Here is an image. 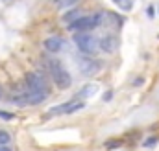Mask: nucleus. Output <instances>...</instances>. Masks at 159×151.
I'll use <instances>...</instances> for the list:
<instances>
[{"label": "nucleus", "instance_id": "0eeeda50", "mask_svg": "<svg viewBox=\"0 0 159 151\" xmlns=\"http://www.w3.org/2000/svg\"><path fill=\"white\" fill-rule=\"evenodd\" d=\"M117 48H119V39L115 35L107 33L102 39H98V50H102L106 54H113V52H117Z\"/></svg>", "mask_w": 159, "mask_h": 151}, {"label": "nucleus", "instance_id": "4468645a", "mask_svg": "<svg viewBox=\"0 0 159 151\" xmlns=\"http://www.w3.org/2000/svg\"><path fill=\"white\" fill-rule=\"evenodd\" d=\"M157 142H159L157 136H148V140H144V142H143V146H144V148H152V146H156Z\"/></svg>", "mask_w": 159, "mask_h": 151}, {"label": "nucleus", "instance_id": "9b49d317", "mask_svg": "<svg viewBox=\"0 0 159 151\" xmlns=\"http://www.w3.org/2000/svg\"><path fill=\"white\" fill-rule=\"evenodd\" d=\"M117 6H119L122 11H131V7H133V0H113Z\"/></svg>", "mask_w": 159, "mask_h": 151}, {"label": "nucleus", "instance_id": "dca6fc26", "mask_svg": "<svg viewBox=\"0 0 159 151\" xmlns=\"http://www.w3.org/2000/svg\"><path fill=\"white\" fill-rule=\"evenodd\" d=\"M146 15H148L150 19H154V17H156V9H154V6H150V7L146 9Z\"/></svg>", "mask_w": 159, "mask_h": 151}, {"label": "nucleus", "instance_id": "7ed1b4c3", "mask_svg": "<svg viewBox=\"0 0 159 151\" xmlns=\"http://www.w3.org/2000/svg\"><path fill=\"white\" fill-rule=\"evenodd\" d=\"M46 68H48L50 77H52V81L56 83L57 88L67 90V88L72 85V77H70V74L65 70V67H63L59 61H56V59H48V61H46Z\"/></svg>", "mask_w": 159, "mask_h": 151}, {"label": "nucleus", "instance_id": "9d476101", "mask_svg": "<svg viewBox=\"0 0 159 151\" xmlns=\"http://www.w3.org/2000/svg\"><path fill=\"white\" fill-rule=\"evenodd\" d=\"M78 17H80V11H78V9H74V11H69V13H65V15L61 17V20H63V22H69V24H70V22H74V20L78 19Z\"/></svg>", "mask_w": 159, "mask_h": 151}, {"label": "nucleus", "instance_id": "1a4fd4ad", "mask_svg": "<svg viewBox=\"0 0 159 151\" xmlns=\"http://www.w3.org/2000/svg\"><path fill=\"white\" fill-rule=\"evenodd\" d=\"M94 94H98V85H96V83H87V85H83L78 90V98H76V100L85 101L87 98H93Z\"/></svg>", "mask_w": 159, "mask_h": 151}, {"label": "nucleus", "instance_id": "2eb2a0df", "mask_svg": "<svg viewBox=\"0 0 159 151\" xmlns=\"http://www.w3.org/2000/svg\"><path fill=\"white\" fill-rule=\"evenodd\" d=\"M0 118H2V120H13V118H15V114L7 113V111H0Z\"/></svg>", "mask_w": 159, "mask_h": 151}, {"label": "nucleus", "instance_id": "aec40b11", "mask_svg": "<svg viewBox=\"0 0 159 151\" xmlns=\"http://www.w3.org/2000/svg\"><path fill=\"white\" fill-rule=\"evenodd\" d=\"M56 2H59V0H56Z\"/></svg>", "mask_w": 159, "mask_h": 151}, {"label": "nucleus", "instance_id": "39448f33", "mask_svg": "<svg viewBox=\"0 0 159 151\" xmlns=\"http://www.w3.org/2000/svg\"><path fill=\"white\" fill-rule=\"evenodd\" d=\"M85 107V101H81V100H69V101H65V103H61V105H56V107H52L50 111H46L44 113V118H54V116H63V114H72V113H78Z\"/></svg>", "mask_w": 159, "mask_h": 151}, {"label": "nucleus", "instance_id": "f257e3e1", "mask_svg": "<svg viewBox=\"0 0 159 151\" xmlns=\"http://www.w3.org/2000/svg\"><path fill=\"white\" fill-rule=\"evenodd\" d=\"M24 85H26V92H24L26 105H41L50 96L48 81L44 79V76L35 72V70L24 76Z\"/></svg>", "mask_w": 159, "mask_h": 151}, {"label": "nucleus", "instance_id": "6e6552de", "mask_svg": "<svg viewBox=\"0 0 159 151\" xmlns=\"http://www.w3.org/2000/svg\"><path fill=\"white\" fill-rule=\"evenodd\" d=\"M43 44H44V50H46V52H50V54H57V52L63 48V39L52 35V37L44 39Z\"/></svg>", "mask_w": 159, "mask_h": 151}, {"label": "nucleus", "instance_id": "423d86ee", "mask_svg": "<svg viewBox=\"0 0 159 151\" xmlns=\"http://www.w3.org/2000/svg\"><path fill=\"white\" fill-rule=\"evenodd\" d=\"M102 61H96L93 57H80L78 59V70L87 77H93L102 70Z\"/></svg>", "mask_w": 159, "mask_h": 151}, {"label": "nucleus", "instance_id": "f8f14e48", "mask_svg": "<svg viewBox=\"0 0 159 151\" xmlns=\"http://www.w3.org/2000/svg\"><path fill=\"white\" fill-rule=\"evenodd\" d=\"M78 2H80V0H59V2H57V4H59L57 7H59V9H69V7L76 6Z\"/></svg>", "mask_w": 159, "mask_h": 151}, {"label": "nucleus", "instance_id": "ddd939ff", "mask_svg": "<svg viewBox=\"0 0 159 151\" xmlns=\"http://www.w3.org/2000/svg\"><path fill=\"white\" fill-rule=\"evenodd\" d=\"M9 140H11V135H9L7 131L0 129V146H7V144H9Z\"/></svg>", "mask_w": 159, "mask_h": 151}, {"label": "nucleus", "instance_id": "f3484780", "mask_svg": "<svg viewBox=\"0 0 159 151\" xmlns=\"http://www.w3.org/2000/svg\"><path fill=\"white\" fill-rule=\"evenodd\" d=\"M111 96H113V92L109 90V92H106V96H104V101H107V100H111Z\"/></svg>", "mask_w": 159, "mask_h": 151}, {"label": "nucleus", "instance_id": "a211bd4d", "mask_svg": "<svg viewBox=\"0 0 159 151\" xmlns=\"http://www.w3.org/2000/svg\"><path fill=\"white\" fill-rule=\"evenodd\" d=\"M0 151H13L9 146H0Z\"/></svg>", "mask_w": 159, "mask_h": 151}, {"label": "nucleus", "instance_id": "6ab92c4d", "mask_svg": "<svg viewBox=\"0 0 159 151\" xmlns=\"http://www.w3.org/2000/svg\"><path fill=\"white\" fill-rule=\"evenodd\" d=\"M2 96H4V90H2V87H0V100H2Z\"/></svg>", "mask_w": 159, "mask_h": 151}, {"label": "nucleus", "instance_id": "20e7f679", "mask_svg": "<svg viewBox=\"0 0 159 151\" xmlns=\"http://www.w3.org/2000/svg\"><path fill=\"white\" fill-rule=\"evenodd\" d=\"M72 41H74L76 48H78L83 55H89L91 57L96 52H100L98 50V39L94 37V35H91V33H74L72 35Z\"/></svg>", "mask_w": 159, "mask_h": 151}, {"label": "nucleus", "instance_id": "f03ea898", "mask_svg": "<svg viewBox=\"0 0 159 151\" xmlns=\"http://www.w3.org/2000/svg\"><path fill=\"white\" fill-rule=\"evenodd\" d=\"M102 20H104V11H98L93 15H80L74 22L69 24V30L74 33H91L94 28L102 26Z\"/></svg>", "mask_w": 159, "mask_h": 151}]
</instances>
